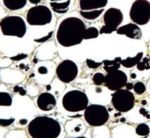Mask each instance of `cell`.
Masks as SVG:
<instances>
[{
  "mask_svg": "<svg viewBox=\"0 0 150 138\" xmlns=\"http://www.w3.org/2000/svg\"><path fill=\"white\" fill-rule=\"evenodd\" d=\"M86 29L84 22L79 18H66L60 23L58 27L57 41L64 47L79 45L84 40Z\"/></svg>",
  "mask_w": 150,
  "mask_h": 138,
  "instance_id": "1",
  "label": "cell"
},
{
  "mask_svg": "<svg viewBox=\"0 0 150 138\" xmlns=\"http://www.w3.org/2000/svg\"><path fill=\"white\" fill-rule=\"evenodd\" d=\"M32 138H58L62 132L60 123L48 116H38L34 118L27 127Z\"/></svg>",
  "mask_w": 150,
  "mask_h": 138,
  "instance_id": "2",
  "label": "cell"
},
{
  "mask_svg": "<svg viewBox=\"0 0 150 138\" xmlns=\"http://www.w3.org/2000/svg\"><path fill=\"white\" fill-rule=\"evenodd\" d=\"M1 32L6 36L23 38L26 32V25L23 18L17 16H9L0 21Z\"/></svg>",
  "mask_w": 150,
  "mask_h": 138,
  "instance_id": "3",
  "label": "cell"
},
{
  "mask_svg": "<svg viewBox=\"0 0 150 138\" xmlns=\"http://www.w3.org/2000/svg\"><path fill=\"white\" fill-rule=\"evenodd\" d=\"M89 104V99L84 92L74 90L67 92L62 98V105L64 110L71 112L83 111Z\"/></svg>",
  "mask_w": 150,
  "mask_h": 138,
  "instance_id": "4",
  "label": "cell"
},
{
  "mask_svg": "<svg viewBox=\"0 0 150 138\" xmlns=\"http://www.w3.org/2000/svg\"><path fill=\"white\" fill-rule=\"evenodd\" d=\"M84 118L92 126H101L105 124L109 119V113L106 107L99 104H92L84 111Z\"/></svg>",
  "mask_w": 150,
  "mask_h": 138,
  "instance_id": "5",
  "label": "cell"
},
{
  "mask_svg": "<svg viewBox=\"0 0 150 138\" xmlns=\"http://www.w3.org/2000/svg\"><path fill=\"white\" fill-rule=\"evenodd\" d=\"M52 13L45 5H37L28 10L26 21L32 26H44L51 23Z\"/></svg>",
  "mask_w": 150,
  "mask_h": 138,
  "instance_id": "6",
  "label": "cell"
},
{
  "mask_svg": "<svg viewBox=\"0 0 150 138\" xmlns=\"http://www.w3.org/2000/svg\"><path fill=\"white\" fill-rule=\"evenodd\" d=\"M130 17L136 24H146L150 21V1L136 0L130 7Z\"/></svg>",
  "mask_w": 150,
  "mask_h": 138,
  "instance_id": "7",
  "label": "cell"
},
{
  "mask_svg": "<svg viewBox=\"0 0 150 138\" xmlns=\"http://www.w3.org/2000/svg\"><path fill=\"white\" fill-rule=\"evenodd\" d=\"M113 107L120 112H127L135 105V96L132 92L127 89L117 90L112 94L111 98Z\"/></svg>",
  "mask_w": 150,
  "mask_h": 138,
  "instance_id": "8",
  "label": "cell"
},
{
  "mask_svg": "<svg viewBox=\"0 0 150 138\" xmlns=\"http://www.w3.org/2000/svg\"><path fill=\"white\" fill-rule=\"evenodd\" d=\"M123 18V13L120 9L115 7L108 9L103 15L105 25L100 30V34H111L117 31V27L122 23Z\"/></svg>",
  "mask_w": 150,
  "mask_h": 138,
  "instance_id": "9",
  "label": "cell"
},
{
  "mask_svg": "<svg viewBox=\"0 0 150 138\" xmlns=\"http://www.w3.org/2000/svg\"><path fill=\"white\" fill-rule=\"evenodd\" d=\"M78 73L79 69L77 65L70 60H65L60 63L56 70L57 77L64 83L73 82L77 76Z\"/></svg>",
  "mask_w": 150,
  "mask_h": 138,
  "instance_id": "10",
  "label": "cell"
},
{
  "mask_svg": "<svg viewBox=\"0 0 150 138\" xmlns=\"http://www.w3.org/2000/svg\"><path fill=\"white\" fill-rule=\"evenodd\" d=\"M105 77V85L110 90L117 91L122 89L127 83V76L122 70L109 72Z\"/></svg>",
  "mask_w": 150,
  "mask_h": 138,
  "instance_id": "11",
  "label": "cell"
},
{
  "mask_svg": "<svg viewBox=\"0 0 150 138\" xmlns=\"http://www.w3.org/2000/svg\"><path fill=\"white\" fill-rule=\"evenodd\" d=\"M117 33L118 35H125L134 40H140L142 37V29L139 25L134 23H130L120 26L117 29Z\"/></svg>",
  "mask_w": 150,
  "mask_h": 138,
  "instance_id": "12",
  "label": "cell"
},
{
  "mask_svg": "<svg viewBox=\"0 0 150 138\" xmlns=\"http://www.w3.org/2000/svg\"><path fill=\"white\" fill-rule=\"evenodd\" d=\"M57 101L54 95L50 92H42L38 96L37 104L42 111H50L56 107Z\"/></svg>",
  "mask_w": 150,
  "mask_h": 138,
  "instance_id": "13",
  "label": "cell"
},
{
  "mask_svg": "<svg viewBox=\"0 0 150 138\" xmlns=\"http://www.w3.org/2000/svg\"><path fill=\"white\" fill-rule=\"evenodd\" d=\"M108 4V0H79V7L83 11L103 9Z\"/></svg>",
  "mask_w": 150,
  "mask_h": 138,
  "instance_id": "14",
  "label": "cell"
},
{
  "mask_svg": "<svg viewBox=\"0 0 150 138\" xmlns=\"http://www.w3.org/2000/svg\"><path fill=\"white\" fill-rule=\"evenodd\" d=\"M50 5L54 12L57 13H65L70 7V0H49Z\"/></svg>",
  "mask_w": 150,
  "mask_h": 138,
  "instance_id": "15",
  "label": "cell"
},
{
  "mask_svg": "<svg viewBox=\"0 0 150 138\" xmlns=\"http://www.w3.org/2000/svg\"><path fill=\"white\" fill-rule=\"evenodd\" d=\"M122 58L120 57H116L114 60H105L103 61V68L107 73L109 72L114 71V70H119V68L121 66V62Z\"/></svg>",
  "mask_w": 150,
  "mask_h": 138,
  "instance_id": "16",
  "label": "cell"
},
{
  "mask_svg": "<svg viewBox=\"0 0 150 138\" xmlns=\"http://www.w3.org/2000/svg\"><path fill=\"white\" fill-rule=\"evenodd\" d=\"M27 0H3L4 5L10 10H18L22 9L26 4Z\"/></svg>",
  "mask_w": 150,
  "mask_h": 138,
  "instance_id": "17",
  "label": "cell"
},
{
  "mask_svg": "<svg viewBox=\"0 0 150 138\" xmlns=\"http://www.w3.org/2000/svg\"><path fill=\"white\" fill-rule=\"evenodd\" d=\"M143 52L138 53L136 57H127V58L122 60L121 62L122 65L124 66L125 68H133L135 65H137L138 63L142 60L143 57Z\"/></svg>",
  "mask_w": 150,
  "mask_h": 138,
  "instance_id": "18",
  "label": "cell"
},
{
  "mask_svg": "<svg viewBox=\"0 0 150 138\" xmlns=\"http://www.w3.org/2000/svg\"><path fill=\"white\" fill-rule=\"evenodd\" d=\"M103 9L100 10H88V11H83L81 10L80 14L83 18L87 20H95L98 18L103 13Z\"/></svg>",
  "mask_w": 150,
  "mask_h": 138,
  "instance_id": "19",
  "label": "cell"
},
{
  "mask_svg": "<svg viewBox=\"0 0 150 138\" xmlns=\"http://www.w3.org/2000/svg\"><path fill=\"white\" fill-rule=\"evenodd\" d=\"M13 103V98L8 92H0V106L10 107Z\"/></svg>",
  "mask_w": 150,
  "mask_h": 138,
  "instance_id": "20",
  "label": "cell"
},
{
  "mask_svg": "<svg viewBox=\"0 0 150 138\" xmlns=\"http://www.w3.org/2000/svg\"><path fill=\"white\" fill-rule=\"evenodd\" d=\"M136 132L139 136H147L150 132V128L149 125H147L146 123H140L136 127Z\"/></svg>",
  "mask_w": 150,
  "mask_h": 138,
  "instance_id": "21",
  "label": "cell"
},
{
  "mask_svg": "<svg viewBox=\"0 0 150 138\" xmlns=\"http://www.w3.org/2000/svg\"><path fill=\"white\" fill-rule=\"evenodd\" d=\"M99 35V30L96 27L94 26H90L87 28L85 31L84 34V40H89L92 38H98Z\"/></svg>",
  "mask_w": 150,
  "mask_h": 138,
  "instance_id": "22",
  "label": "cell"
},
{
  "mask_svg": "<svg viewBox=\"0 0 150 138\" xmlns=\"http://www.w3.org/2000/svg\"><path fill=\"white\" fill-rule=\"evenodd\" d=\"M137 68L138 70H141V71L150 69L149 59H148L147 57L143 58V60H141V61L137 64Z\"/></svg>",
  "mask_w": 150,
  "mask_h": 138,
  "instance_id": "23",
  "label": "cell"
},
{
  "mask_svg": "<svg viewBox=\"0 0 150 138\" xmlns=\"http://www.w3.org/2000/svg\"><path fill=\"white\" fill-rule=\"evenodd\" d=\"M105 76L102 73H96L92 77V81L95 85L100 86L105 83Z\"/></svg>",
  "mask_w": 150,
  "mask_h": 138,
  "instance_id": "24",
  "label": "cell"
},
{
  "mask_svg": "<svg viewBox=\"0 0 150 138\" xmlns=\"http://www.w3.org/2000/svg\"><path fill=\"white\" fill-rule=\"evenodd\" d=\"M133 90H134L136 94H138V95H142L146 91V86H145V85L143 82H137L136 83L134 84Z\"/></svg>",
  "mask_w": 150,
  "mask_h": 138,
  "instance_id": "25",
  "label": "cell"
},
{
  "mask_svg": "<svg viewBox=\"0 0 150 138\" xmlns=\"http://www.w3.org/2000/svg\"><path fill=\"white\" fill-rule=\"evenodd\" d=\"M86 65H87L88 67L90 68H93V69L98 68V67H100V66L103 64V62H101V63H97V62L93 61V60H90V59H87L86 61Z\"/></svg>",
  "mask_w": 150,
  "mask_h": 138,
  "instance_id": "26",
  "label": "cell"
},
{
  "mask_svg": "<svg viewBox=\"0 0 150 138\" xmlns=\"http://www.w3.org/2000/svg\"><path fill=\"white\" fill-rule=\"evenodd\" d=\"M14 121H15V118H10V119L0 118V126H3V127H7V126H10V125L13 124V123Z\"/></svg>",
  "mask_w": 150,
  "mask_h": 138,
  "instance_id": "27",
  "label": "cell"
},
{
  "mask_svg": "<svg viewBox=\"0 0 150 138\" xmlns=\"http://www.w3.org/2000/svg\"><path fill=\"white\" fill-rule=\"evenodd\" d=\"M27 54H19L18 55L14 56V57H10L12 60H15V61H19V60H21L23 59H25L27 57Z\"/></svg>",
  "mask_w": 150,
  "mask_h": 138,
  "instance_id": "28",
  "label": "cell"
},
{
  "mask_svg": "<svg viewBox=\"0 0 150 138\" xmlns=\"http://www.w3.org/2000/svg\"><path fill=\"white\" fill-rule=\"evenodd\" d=\"M51 35H52V32H50V33L48 34L47 36L44 37V38H40V39H35V41H36V42H38V43L45 42V41H46L47 40H48L49 38H51Z\"/></svg>",
  "mask_w": 150,
  "mask_h": 138,
  "instance_id": "29",
  "label": "cell"
},
{
  "mask_svg": "<svg viewBox=\"0 0 150 138\" xmlns=\"http://www.w3.org/2000/svg\"><path fill=\"white\" fill-rule=\"evenodd\" d=\"M38 72H39L40 73H41V74H45V73H46L47 72H48V70H47L46 68L40 67L38 69Z\"/></svg>",
  "mask_w": 150,
  "mask_h": 138,
  "instance_id": "30",
  "label": "cell"
},
{
  "mask_svg": "<svg viewBox=\"0 0 150 138\" xmlns=\"http://www.w3.org/2000/svg\"><path fill=\"white\" fill-rule=\"evenodd\" d=\"M126 87V89L127 90H130L133 89V87H134V85L133 83H127V85H125Z\"/></svg>",
  "mask_w": 150,
  "mask_h": 138,
  "instance_id": "31",
  "label": "cell"
},
{
  "mask_svg": "<svg viewBox=\"0 0 150 138\" xmlns=\"http://www.w3.org/2000/svg\"><path fill=\"white\" fill-rule=\"evenodd\" d=\"M18 93L20 94L21 95H26V91L25 90L23 89V88L22 87H21L20 90H19Z\"/></svg>",
  "mask_w": 150,
  "mask_h": 138,
  "instance_id": "32",
  "label": "cell"
},
{
  "mask_svg": "<svg viewBox=\"0 0 150 138\" xmlns=\"http://www.w3.org/2000/svg\"><path fill=\"white\" fill-rule=\"evenodd\" d=\"M29 2H31L32 4H39V3H40L42 0H29Z\"/></svg>",
  "mask_w": 150,
  "mask_h": 138,
  "instance_id": "33",
  "label": "cell"
},
{
  "mask_svg": "<svg viewBox=\"0 0 150 138\" xmlns=\"http://www.w3.org/2000/svg\"><path fill=\"white\" fill-rule=\"evenodd\" d=\"M27 120L26 119H21V120H19V123H20L21 125H25L27 123Z\"/></svg>",
  "mask_w": 150,
  "mask_h": 138,
  "instance_id": "34",
  "label": "cell"
},
{
  "mask_svg": "<svg viewBox=\"0 0 150 138\" xmlns=\"http://www.w3.org/2000/svg\"><path fill=\"white\" fill-rule=\"evenodd\" d=\"M20 88L21 87L20 86H15L14 88H13V91H14L15 92H18L19 90H20Z\"/></svg>",
  "mask_w": 150,
  "mask_h": 138,
  "instance_id": "35",
  "label": "cell"
},
{
  "mask_svg": "<svg viewBox=\"0 0 150 138\" xmlns=\"http://www.w3.org/2000/svg\"><path fill=\"white\" fill-rule=\"evenodd\" d=\"M140 113H142V114H143V115H144L145 116H146V110H144V109H141L140 110Z\"/></svg>",
  "mask_w": 150,
  "mask_h": 138,
  "instance_id": "36",
  "label": "cell"
},
{
  "mask_svg": "<svg viewBox=\"0 0 150 138\" xmlns=\"http://www.w3.org/2000/svg\"><path fill=\"white\" fill-rule=\"evenodd\" d=\"M136 77V73H132L131 74V78L132 79H135V78Z\"/></svg>",
  "mask_w": 150,
  "mask_h": 138,
  "instance_id": "37",
  "label": "cell"
},
{
  "mask_svg": "<svg viewBox=\"0 0 150 138\" xmlns=\"http://www.w3.org/2000/svg\"><path fill=\"white\" fill-rule=\"evenodd\" d=\"M146 104V101H145V100H144V101H142V104H144V105H145V104Z\"/></svg>",
  "mask_w": 150,
  "mask_h": 138,
  "instance_id": "38",
  "label": "cell"
},
{
  "mask_svg": "<svg viewBox=\"0 0 150 138\" xmlns=\"http://www.w3.org/2000/svg\"><path fill=\"white\" fill-rule=\"evenodd\" d=\"M20 68H21V69H23V68H24V65L21 64V65H20Z\"/></svg>",
  "mask_w": 150,
  "mask_h": 138,
  "instance_id": "39",
  "label": "cell"
},
{
  "mask_svg": "<svg viewBox=\"0 0 150 138\" xmlns=\"http://www.w3.org/2000/svg\"><path fill=\"white\" fill-rule=\"evenodd\" d=\"M74 138H86V137H74Z\"/></svg>",
  "mask_w": 150,
  "mask_h": 138,
  "instance_id": "40",
  "label": "cell"
},
{
  "mask_svg": "<svg viewBox=\"0 0 150 138\" xmlns=\"http://www.w3.org/2000/svg\"><path fill=\"white\" fill-rule=\"evenodd\" d=\"M47 89H48V90L51 89V87H50V85H48V87H47Z\"/></svg>",
  "mask_w": 150,
  "mask_h": 138,
  "instance_id": "41",
  "label": "cell"
},
{
  "mask_svg": "<svg viewBox=\"0 0 150 138\" xmlns=\"http://www.w3.org/2000/svg\"><path fill=\"white\" fill-rule=\"evenodd\" d=\"M149 63H150V56H149Z\"/></svg>",
  "mask_w": 150,
  "mask_h": 138,
  "instance_id": "42",
  "label": "cell"
}]
</instances>
